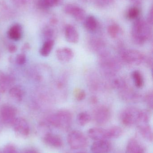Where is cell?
I'll return each instance as SVG.
<instances>
[{"mask_svg":"<svg viewBox=\"0 0 153 153\" xmlns=\"http://www.w3.org/2000/svg\"><path fill=\"white\" fill-rule=\"evenodd\" d=\"M152 34L151 25L143 19H137L133 24L132 36L134 41L142 44L149 39Z\"/></svg>","mask_w":153,"mask_h":153,"instance_id":"1","label":"cell"},{"mask_svg":"<svg viewBox=\"0 0 153 153\" xmlns=\"http://www.w3.org/2000/svg\"><path fill=\"white\" fill-rule=\"evenodd\" d=\"M67 143L73 150L85 148L88 144V140L85 135L78 130H74L69 133L67 136Z\"/></svg>","mask_w":153,"mask_h":153,"instance_id":"2","label":"cell"},{"mask_svg":"<svg viewBox=\"0 0 153 153\" xmlns=\"http://www.w3.org/2000/svg\"><path fill=\"white\" fill-rule=\"evenodd\" d=\"M71 114L66 111H62L57 113L51 119L52 125L61 129L66 130L70 127L72 123Z\"/></svg>","mask_w":153,"mask_h":153,"instance_id":"3","label":"cell"},{"mask_svg":"<svg viewBox=\"0 0 153 153\" xmlns=\"http://www.w3.org/2000/svg\"><path fill=\"white\" fill-rule=\"evenodd\" d=\"M140 114V111L136 109L132 108L127 109L122 113L121 121L125 126H131L137 123Z\"/></svg>","mask_w":153,"mask_h":153,"instance_id":"4","label":"cell"},{"mask_svg":"<svg viewBox=\"0 0 153 153\" xmlns=\"http://www.w3.org/2000/svg\"><path fill=\"white\" fill-rule=\"evenodd\" d=\"M64 11L68 15L72 16L77 21H82L85 19L86 12L83 8L76 4H68L64 6Z\"/></svg>","mask_w":153,"mask_h":153,"instance_id":"5","label":"cell"},{"mask_svg":"<svg viewBox=\"0 0 153 153\" xmlns=\"http://www.w3.org/2000/svg\"><path fill=\"white\" fill-rule=\"evenodd\" d=\"M12 124L14 131L19 134L23 136L28 135L30 133L29 126L25 120L15 119Z\"/></svg>","mask_w":153,"mask_h":153,"instance_id":"6","label":"cell"},{"mask_svg":"<svg viewBox=\"0 0 153 153\" xmlns=\"http://www.w3.org/2000/svg\"><path fill=\"white\" fill-rule=\"evenodd\" d=\"M110 112L106 107H102L98 108L94 114L95 121L99 125H104L109 120Z\"/></svg>","mask_w":153,"mask_h":153,"instance_id":"7","label":"cell"},{"mask_svg":"<svg viewBox=\"0 0 153 153\" xmlns=\"http://www.w3.org/2000/svg\"><path fill=\"white\" fill-rule=\"evenodd\" d=\"M111 145L106 140H99L92 145V152L93 153H108L110 151Z\"/></svg>","mask_w":153,"mask_h":153,"instance_id":"8","label":"cell"},{"mask_svg":"<svg viewBox=\"0 0 153 153\" xmlns=\"http://www.w3.org/2000/svg\"><path fill=\"white\" fill-rule=\"evenodd\" d=\"M87 134L91 139L95 141L107 139V129L100 128H93L88 130Z\"/></svg>","mask_w":153,"mask_h":153,"instance_id":"9","label":"cell"},{"mask_svg":"<svg viewBox=\"0 0 153 153\" xmlns=\"http://www.w3.org/2000/svg\"><path fill=\"white\" fill-rule=\"evenodd\" d=\"M44 140L48 145L54 148H60L63 145L62 138L59 136L52 133H49L45 135Z\"/></svg>","mask_w":153,"mask_h":153,"instance_id":"10","label":"cell"},{"mask_svg":"<svg viewBox=\"0 0 153 153\" xmlns=\"http://www.w3.org/2000/svg\"><path fill=\"white\" fill-rule=\"evenodd\" d=\"M66 39L68 42L76 44L79 41V35L75 28L72 25H66L65 29Z\"/></svg>","mask_w":153,"mask_h":153,"instance_id":"11","label":"cell"},{"mask_svg":"<svg viewBox=\"0 0 153 153\" xmlns=\"http://www.w3.org/2000/svg\"><path fill=\"white\" fill-rule=\"evenodd\" d=\"M1 115L2 119L6 123H12L15 119V111L11 107H3L1 109Z\"/></svg>","mask_w":153,"mask_h":153,"instance_id":"12","label":"cell"},{"mask_svg":"<svg viewBox=\"0 0 153 153\" xmlns=\"http://www.w3.org/2000/svg\"><path fill=\"white\" fill-rule=\"evenodd\" d=\"M127 153H146L143 146L137 139L132 138L128 143L126 147Z\"/></svg>","mask_w":153,"mask_h":153,"instance_id":"13","label":"cell"},{"mask_svg":"<svg viewBox=\"0 0 153 153\" xmlns=\"http://www.w3.org/2000/svg\"><path fill=\"white\" fill-rule=\"evenodd\" d=\"M57 56L61 62H70L73 58L74 54L72 49L69 48H60L57 51Z\"/></svg>","mask_w":153,"mask_h":153,"instance_id":"14","label":"cell"},{"mask_svg":"<svg viewBox=\"0 0 153 153\" xmlns=\"http://www.w3.org/2000/svg\"><path fill=\"white\" fill-rule=\"evenodd\" d=\"M124 58L129 63H138L143 59V55L138 51L131 50L124 54Z\"/></svg>","mask_w":153,"mask_h":153,"instance_id":"15","label":"cell"},{"mask_svg":"<svg viewBox=\"0 0 153 153\" xmlns=\"http://www.w3.org/2000/svg\"><path fill=\"white\" fill-rule=\"evenodd\" d=\"M139 132L142 136L149 142L153 141L152 130L148 124L138 126Z\"/></svg>","mask_w":153,"mask_h":153,"instance_id":"16","label":"cell"},{"mask_svg":"<svg viewBox=\"0 0 153 153\" xmlns=\"http://www.w3.org/2000/svg\"><path fill=\"white\" fill-rule=\"evenodd\" d=\"M84 25L87 30L90 32H93L98 28V22L95 17L90 15L84 19Z\"/></svg>","mask_w":153,"mask_h":153,"instance_id":"17","label":"cell"},{"mask_svg":"<svg viewBox=\"0 0 153 153\" xmlns=\"http://www.w3.org/2000/svg\"><path fill=\"white\" fill-rule=\"evenodd\" d=\"M9 36L10 38L14 40H18L21 38L22 28L19 24L13 26L9 31Z\"/></svg>","mask_w":153,"mask_h":153,"instance_id":"18","label":"cell"},{"mask_svg":"<svg viewBox=\"0 0 153 153\" xmlns=\"http://www.w3.org/2000/svg\"><path fill=\"white\" fill-rule=\"evenodd\" d=\"M107 139H116L120 137L123 131L122 128L119 126H113L107 129Z\"/></svg>","mask_w":153,"mask_h":153,"instance_id":"19","label":"cell"},{"mask_svg":"<svg viewBox=\"0 0 153 153\" xmlns=\"http://www.w3.org/2000/svg\"><path fill=\"white\" fill-rule=\"evenodd\" d=\"M54 40L49 39L46 41L40 50V53L43 56H47L51 53L54 46Z\"/></svg>","mask_w":153,"mask_h":153,"instance_id":"20","label":"cell"},{"mask_svg":"<svg viewBox=\"0 0 153 153\" xmlns=\"http://www.w3.org/2000/svg\"><path fill=\"white\" fill-rule=\"evenodd\" d=\"M141 13L140 9L137 6H133L129 8L127 13V18L130 20H137Z\"/></svg>","mask_w":153,"mask_h":153,"instance_id":"21","label":"cell"},{"mask_svg":"<svg viewBox=\"0 0 153 153\" xmlns=\"http://www.w3.org/2000/svg\"><path fill=\"white\" fill-rule=\"evenodd\" d=\"M91 119V116L87 112H82L77 116V123L81 126H84L90 122Z\"/></svg>","mask_w":153,"mask_h":153,"instance_id":"22","label":"cell"},{"mask_svg":"<svg viewBox=\"0 0 153 153\" xmlns=\"http://www.w3.org/2000/svg\"><path fill=\"white\" fill-rule=\"evenodd\" d=\"M133 79L135 85L138 88H141L144 85L143 77L142 74L138 71H134L132 74Z\"/></svg>","mask_w":153,"mask_h":153,"instance_id":"23","label":"cell"},{"mask_svg":"<svg viewBox=\"0 0 153 153\" xmlns=\"http://www.w3.org/2000/svg\"><path fill=\"white\" fill-rule=\"evenodd\" d=\"M120 28L117 24H113L110 25L107 28L108 33L112 38H116L120 32Z\"/></svg>","mask_w":153,"mask_h":153,"instance_id":"24","label":"cell"},{"mask_svg":"<svg viewBox=\"0 0 153 153\" xmlns=\"http://www.w3.org/2000/svg\"><path fill=\"white\" fill-rule=\"evenodd\" d=\"M61 0H41L40 4L44 8H49L57 5Z\"/></svg>","mask_w":153,"mask_h":153,"instance_id":"25","label":"cell"},{"mask_svg":"<svg viewBox=\"0 0 153 153\" xmlns=\"http://www.w3.org/2000/svg\"><path fill=\"white\" fill-rule=\"evenodd\" d=\"M10 94L14 99L21 100L22 96V91L19 88L14 87L10 91Z\"/></svg>","mask_w":153,"mask_h":153,"instance_id":"26","label":"cell"},{"mask_svg":"<svg viewBox=\"0 0 153 153\" xmlns=\"http://www.w3.org/2000/svg\"><path fill=\"white\" fill-rule=\"evenodd\" d=\"M94 3L100 7H106L112 4L114 0H93Z\"/></svg>","mask_w":153,"mask_h":153,"instance_id":"27","label":"cell"},{"mask_svg":"<svg viewBox=\"0 0 153 153\" xmlns=\"http://www.w3.org/2000/svg\"><path fill=\"white\" fill-rule=\"evenodd\" d=\"M74 94L75 99L78 101L83 100L86 97L85 91L79 88L75 89L74 91Z\"/></svg>","mask_w":153,"mask_h":153,"instance_id":"28","label":"cell"},{"mask_svg":"<svg viewBox=\"0 0 153 153\" xmlns=\"http://www.w3.org/2000/svg\"><path fill=\"white\" fill-rule=\"evenodd\" d=\"M3 153H18L16 148L12 145H8L4 148Z\"/></svg>","mask_w":153,"mask_h":153,"instance_id":"29","label":"cell"},{"mask_svg":"<svg viewBox=\"0 0 153 153\" xmlns=\"http://www.w3.org/2000/svg\"><path fill=\"white\" fill-rule=\"evenodd\" d=\"M16 61L18 64L22 65L26 61V57L25 55L23 54L18 55L16 58Z\"/></svg>","mask_w":153,"mask_h":153,"instance_id":"30","label":"cell"},{"mask_svg":"<svg viewBox=\"0 0 153 153\" xmlns=\"http://www.w3.org/2000/svg\"><path fill=\"white\" fill-rule=\"evenodd\" d=\"M147 22L150 25H152L153 23V9L151 8L150 10L149 11V13H148V17H147Z\"/></svg>","mask_w":153,"mask_h":153,"instance_id":"31","label":"cell"},{"mask_svg":"<svg viewBox=\"0 0 153 153\" xmlns=\"http://www.w3.org/2000/svg\"><path fill=\"white\" fill-rule=\"evenodd\" d=\"M130 1L134 4L136 5H139L142 3L143 0H130Z\"/></svg>","mask_w":153,"mask_h":153,"instance_id":"32","label":"cell"},{"mask_svg":"<svg viewBox=\"0 0 153 153\" xmlns=\"http://www.w3.org/2000/svg\"><path fill=\"white\" fill-rule=\"evenodd\" d=\"M23 153H38L36 150H33V149H28L26 151H24Z\"/></svg>","mask_w":153,"mask_h":153,"instance_id":"33","label":"cell"},{"mask_svg":"<svg viewBox=\"0 0 153 153\" xmlns=\"http://www.w3.org/2000/svg\"><path fill=\"white\" fill-rule=\"evenodd\" d=\"M9 50L10 52H14L16 50V47L13 45L11 46L9 48Z\"/></svg>","mask_w":153,"mask_h":153,"instance_id":"34","label":"cell"},{"mask_svg":"<svg viewBox=\"0 0 153 153\" xmlns=\"http://www.w3.org/2000/svg\"><path fill=\"white\" fill-rule=\"evenodd\" d=\"M97 100L96 98H92L91 100V102H92L93 103V102H94V103H95V102H97Z\"/></svg>","mask_w":153,"mask_h":153,"instance_id":"35","label":"cell"},{"mask_svg":"<svg viewBox=\"0 0 153 153\" xmlns=\"http://www.w3.org/2000/svg\"><path fill=\"white\" fill-rule=\"evenodd\" d=\"M86 153L83 152H78V153Z\"/></svg>","mask_w":153,"mask_h":153,"instance_id":"36","label":"cell"},{"mask_svg":"<svg viewBox=\"0 0 153 153\" xmlns=\"http://www.w3.org/2000/svg\"><path fill=\"white\" fill-rule=\"evenodd\" d=\"M0 153H2V152H1V151H0Z\"/></svg>","mask_w":153,"mask_h":153,"instance_id":"37","label":"cell"}]
</instances>
